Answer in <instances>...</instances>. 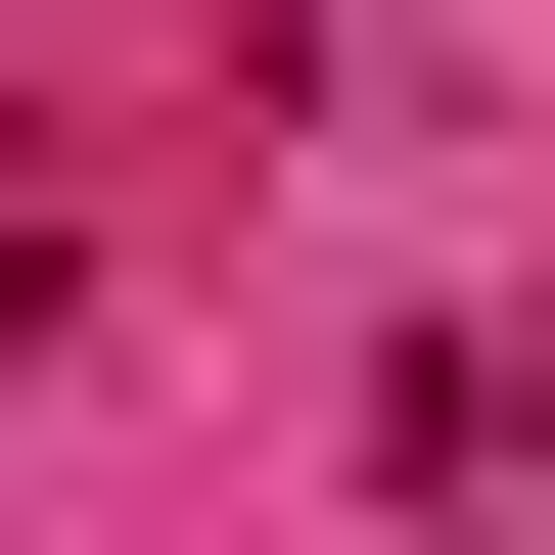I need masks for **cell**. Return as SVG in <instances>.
Masks as SVG:
<instances>
[{
	"label": "cell",
	"mask_w": 555,
	"mask_h": 555,
	"mask_svg": "<svg viewBox=\"0 0 555 555\" xmlns=\"http://www.w3.org/2000/svg\"><path fill=\"white\" fill-rule=\"evenodd\" d=\"M0 324H47V232H0Z\"/></svg>",
	"instance_id": "1"
}]
</instances>
